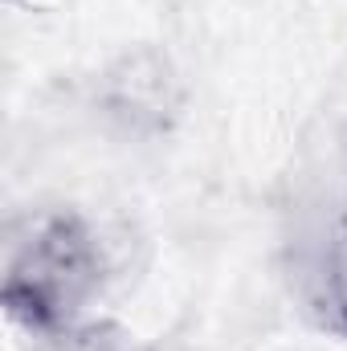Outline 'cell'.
<instances>
[{"label":"cell","instance_id":"3","mask_svg":"<svg viewBox=\"0 0 347 351\" xmlns=\"http://www.w3.org/2000/svg\"><path fill=\"white\" fill-rule=\"evenodd\" d=\"M102 102H106V114H115L131 131H168V123L180 110V82L168 58L139 49V53H127L102 78Z\"/></svg>","mask_w":347,"mask_h":351},{"label":"cell","instance_id":"2","mask_svg":"<svg viewBox=\"0 0 347 351\" xmlns=\"http://www.w3.org/2000/svg\"><path fill=\"white\" fill-rule=\"evenodd\" d=\"M290 294L311 327L347 339V208L319 213L290 245Z\"/></svg>","mask_w":347,"mask_h":351},{"label":"cell","instance_id":"1","mask_svg":"<svg viewBox=\"0 0 347 351\" xmlns=\"http://www.w3.org/2000/svg\"><path fill=\"white\" fill-rule=\"evenodd\" d=\"M102 290V241L78 213L29 217L4 254L0 306L8 323L37 339H62L82 327Z\"/></svg>","mask_w":347,"mask_h":351}]
</instances>
